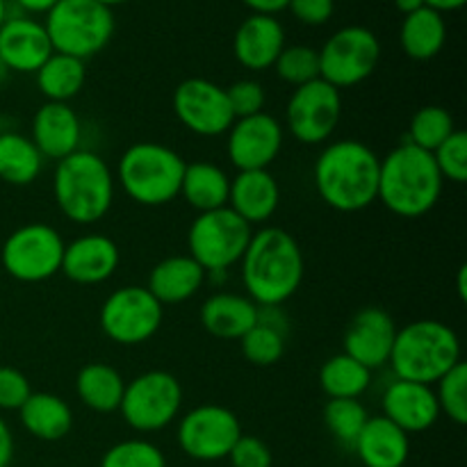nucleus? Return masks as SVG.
Returning a JSON list of instances; mask_svg holds the SVG:
<instances>
[{
    "instance_id": "48",
    "label": "nucleus",
    "mask_w": 467,
    "mask_h": 467,
    "mask_svg": "<svg viewBox=\"0 0 467 467\" xmlns=\"http://www.w3.org/2000/svg\"><path fill=\"white\" fill-rule=\"evenodd\" d=\"M467 0H424V5L431 9H436V12L441 14H447V12H459L461 7H465Z\"/></svg>"
},
{
    "instance_id": "14",
    "label": "nucleus",
    "mask_w": 467,
    "mask_h": 467,
    "mask_svg": "<svg viewBox=\"0 0 467 467\" xmlns=\"http://www.w3.org/2000/svg\"><path fill=\"white\" fill-rule=\"evenodd\" d=\"M242 436L237 415L226 406L203 404L185 413L178 424V445L190 459L213 463L228 459L233 445Z\"/></svg>"
},
{
    "instance_id": "40",
    "label": "nucleus",
    "mask_w": 467,
    "mask_h": 467,
    "mask_svg": "<svg viewBox=\"0 0 467 467\" xmlns=\"http://www.w3.org/2000/svg\"><path fill=\"white\" fill-rule=\"evenodd\" d=\"M433 160L438 164L442 181L463 185L467 181V135L463 130H454L436 150Z\"/></svg>"
},
{
    "instance_id": "43",
    "label": "nucleus",
    "mask_w": 467,
    "mask_h": 467,
    "mask_svg": "<svg viewBox=\"0 0 467 467\" xmlns=\"http://www.w3.org/2000/svg\"><path fill=\"white\" fill-rule=\"evenodd\" d=\"M228 459L233 467H272L274 461L267 442L260 441L258 436H244V433L237 438Z\"/></svg>"
},
{
    "instance_id": "52",
    "label": "nucleus",
    "mask_w": 467,
    "mask_h": 467,
    "mask_svg": "<svg viewBox=\"0 0 467 467\" xmlns=\"http://www.w3.org/2000/svg\"><path fill=\"white\" fill-rule=\"evenodd\" d=\"M9 12H7V0H0V27H3V23L7 21Z\"/></svg>"
},
{
    "instance_id": "5",
    "label": "nucleus",
    "mask_w": 467,
    "mask_h": 467,
    "mask_svg": "<svg viewBox=\"0 0 467 467\" xmlns=\"http://www.w3.org/2000/svg\"><path fill=\"white\" fill-rule=\"evenodd\" d=\"M461 363V340L451 327L438 319H418L397 328L388 365L401 381L436 386Z\"/></svg>"
},
{
    "instance_id": "50",
    "label": "nucleus",
    "mask_w": 467,
    "mask_h": 467,
    "mask_svg": "<svg viewBox=\"0 0 467 467\" xmlns=\"http://www.w3.org/2000/svg\"><path fill=\"white\" fill-rule=\"evenodd\" d=\"M465 278H467V267L465 265H461V269H459V295H461V299H467V285H465Z\"/></svg>"
},
{
    "instance_id": "10",
    "label": "nucleus",
    "mask_w": 467,
    "mask_h": 467,
    "mask_svg": "<svg viewBox=\"0 0 467 467\" xmlns=\"http://www.w3.org/2000/svg\"><path fill=\"white\" fill-rule=\"evenodd\" d=\"M381 62V41L369 27L347 26L333 32L319 50V78L336 89L360 85Z\"/></svg>"
},
{
    "instance_id": "51",
    "label": "nucleus",
    "mask_w": 467,
    "mask_h": 467,
    "mask_svg": "<svg viewBox=\"0 0 467 467\" xmlns=\"http://www.w3.org/2000/svg\"><path fill=\"white\" fill-rule=\"evenodd\" d=\"M9 68H7V64L3 62V57H0V85H5V82H7V78H9Z\"/></svg>"
},
{
    "instance_id": "21",
    "label": "nucleus",
    "mask_w": 467,
    "mask_h": 467,
    "mask_svg": "<svg viewBox=\"0 0 467 467\" xmlns=\"http://www.w3.org/2000/svg\"><path fill=\"white\" fill-rule=\"evenodd\" d=\"M32 141L44 155V160H64L80 150L82 121L68 103H48L46 100L32 119Z\"/></svg>"
},
{
    "instance_id": "19",
    "label": "nucleus",
    "mask_w": 467,
    "mask_h": 467,
    "mask_svg": "<svg viewBox=\"0 0 467 467\" xmlns=\"http://www.w3.org/2000/svg\"><path fill=\"white\" fill-rule=\"evenodd\" d=\"M383 418L404 433H422L429 431L441 418V406H438L433 386L415 381H401L395 379L383 392Z\"/></svg>"
},
{
    "instance_id": "28",
    "label": "nucleus",
    "mask_w": 467,
    "mask_h": 467,
    "mask_svg": "<svg viewBox=\"0 0 467 467\" xmlns=\"http://www.w3.org/2000/svg\"><path fill=\"white\" fill-rule=\"evenodd\" d=\"M228 194H231V178L222 167L213 162L185 164L181 182V196L196 213H210V210L226 208Z\"/></svg>"
},
{
    "instance_id": "25",
    "label": "nucleus",
    "mask_w": 467,
    "mask_h": 467,
    "mask_svg": "<svg viewBox=\"0 0 467 467\" xmlns=\"http://www.w3.org/2000/svg\"><path fill=\"white\" fill-rule=\"evenodd\" d=\"M354 451L365 467H404L410 454V436L379 415L368 420Z\"/></svg>"
},
{
    "instance_id": "46",
    "label": "nucleus",
    "mask_w": 467,
    "mask_h": 467,
    "mask_svg": "<svg viewBox=\"0 0 467 467\" xmlns=\"http://www.w3.org/2000/svg\"><path fill=\"white\" fill-rule=\"evenodd\" d=\"M14 456V436L12 429L0 418V467H9Z\"/></svg>"
},
{
    "instance_id": "34",
    "label": "nucleus",
    "mask_w": 467,
    "mask_h": 467,
    "mask_svg": "<svg viewBox=\"0 0 467 467\" xmlns=\"http://www.w3.org/2000/svg\"><path fill=\"white\" fill-rule=\"evenodd\" d=\"M369 413L360 400H328L324 406V424L328 433L347 450H354Z\"/></svg>"
},
{
    "instance_id": "23",
    "label": "nucleus",
    "mask_w": 467,
    "mask_h": 467,
    "mask_svg": "<svg viewBox=\"0 0 467 467\" xmlns=\"http://www.w3.org/2000/svg\"><path fill=\"white\" fill-rule=\"evenodd\" d=\"M278 203H281V187L269 169L237 171V176L231 181L228 208L237 217L244 219L249 226L272 219Z\"/></svg>"
},
{
    "instance_id": "8",
    "label": "nucleus",
    "mask_w": 467,
    "mask_h": 467,
    "mask_svg": "<svg viewBox=\"0 0 467 467\" xmlns=\"http://www.w3.org/2000/svg\"><path fill=\"white\" fill-rule=\"evenodd\" d=\"M251 235L254 228L237 217L228 205L201 213L187 231V255L196 260L205 274L228 272L233 265H240Z\"/></svg>"
},
{
    "instance_id": "1",
    "label": "nucleus",
    "mask_w": 467,
    "mask_h": 467,
    "mask_svg": "<svg viewBox=\"0 0 467 467\" xmlns=\"http://www.w3.org/2000/svg\"><path fill=\"white\" fill-rule=\"evenodd\" d=\"M306 260L295 235L278 226L251 235L240 260L242 285L255 306H283L304 283Z\"/></svg>"
},
{
    "instance_id": "3",
    "label": "nucleus",
    "mask_w": 467,
    "mask_h": 467,
    "mask_svg": "<svg viewBox=\"0 0 467 467\" xmlns=\"http://www.w3.org/2000/svg\"><path fill=\"white\" fill-rule=\"evenodd\" d=\"M442 181L433 153L401 141L379 167V194L392 214L401 219H420L431 213L442 196Z\"/></svg>"
},
{
    "instance_id": "13",
    "label": "nucleus",
    "mask_w": 467,
    "mask_h": 467,
    "mask_svg": "<svg viewBox=\"0 0 467 467\" xmlns=\"http://www.w3.org/2000/svg\"><path fill=\"white\" fill-rule=\"evenodd\" d=\"M342 119L340 89L327 80L295 87L285 108V123L290 135L306 146L327 144Z\"/></svg>"
},
{
    "instance_id": "7",
    "label": "nucleus",
    "mask_w": 467,
    "mask_h": 467,
    "mask_svg": "<svg viewBox=\"0 0 467 467\" xmlns=\"http://www.w3.org/2000/svg\"><path fill=\"white\" fill-rule=\"evenodd\" d=\"M55 53L87 62L112 41L114 12L96 0H57L44 21Z\"/></svg>"
},
{
    "instance_id": "44",
    "label": "nucleus",
    "mask_w": 467,
    "mask_h": 467,
    "mask_svg": "<svg viewBox=\"0 0 467 467\" xmlns=\"http://www.w3.org/2000/svg\"><path fill=\"white\" fill-rule=\"evenodd\" d=\"M287 9L299 23L317 27L331 21L333 12H336V0H290Z\"/></svg>"
},
{
    "instance_id": "54",
    "label": "nucleus",
    "mask_w": 467,
    "mask_h": 467,
    "mask_svg": "<svg viewBox=\"0 0 467 467\" xmlns=\"http://www.w3.org/2000/svg\"><path fill=\"white\" fill-rule=\"evenodd\" d=\"M0 132H3V114H0Z\"/></svg>"
},
{
    "instance_id": "4",
    "label": "nucleus",
    "mask_w": 467,
    "mask_h": 467,
    "mask_svg": "<svg viewBox=\"0 0 467 467\" xmlns=\"http://www.w3.org/2000/svg\"><path fill=\"white\" fill-rule=\"evenodd\" d=\"M117 178L94 150L80 149L55 164L53 196L59 213L73 223L91 226L108 217L114 203Z\"/></svg>"
},
{
    "instance_id": "12",
    "label": "nucleus",
    "mask_w": 467,
    "mask_h": 467,
    "mask_svg": "<svg viewBox=\"0 0 467 467\" xmlns=\"http://www.w3.org/2000/svg\"><path fill=\"white\" fill-rule=\"evenodd\" d=\"M164 306L146 287L114 290L100 306V328L114 345L135 347L149 342L162 327Z\"/></svg>"
},
{
    "instance_id": "29",
    "label": "nucleus",
    "mask_w": 467,
    "mask_h": 467,
    "mask_svg": "<svg viewBox=\"0 0 467 467\" xmlns=\"http://www.w3.org/2000/svg\"><path fill=\"white\" fill-rule=\"evenodd\" d=\"M447 41V23L445 14L436 12L431 7H422L418 12L404 16L400 30L401 50L410 59L427 62L433 59L442 50Z\"/></svg>"
},
{
    "instance_id": "36",
    "label": "nucleus",
    "mask_w": 467,
    "mask_h": 467,
    "mask_svg": "<svg viewBox=\"0 0 467 467\" xmlns=\"http://www.w3.org/2000/svg\"><path fill=\"white\" fill-rule=\"evenodd\" d=\"M287 333L276 327H269L265 322H255L246 336L240 337L242 356L255 368H272L285 354Z\"/></svg>"
},
{
    "instance_id": "39",
    "label": "nucleus",
    "mask_w": 467,
    "mask_h": 467,
    "mask_svg": "<svg viewBox=\"0 0 467 467\" xmlns=\"http://www.w3.org/2000/svg\"><path fill=\"white\" fill-rule=\"evenodd\" d=\"M100 467H167V459L158 445L132 438L109 447L100 459Z\"/></svg>"
},
{
    "instance_id": "37",
    "label": "nucleus",
    "mask_w": 467,
    "mask_h": 467,
    "mask_svg": "<svg viewBox=\"0 0 467 467\" xmlns=\"http://www.w3.org/2000/svg\"><path fill=\"white\" fill-rule=\"evenodd\" d=\"M276 76L292 87L308 85L319 78V50L313 46H285L274 62Z\"/></svg>"
},
{
    "instance_id": "11",
    "label": "nucleus",
    "mask_w": 467,
    "mask_h": 467,
    "mask_svg": "<svg viewBox=\"0 0 467 467\" xmlns=\"http://www.w3.org/2000/svg\"><path fill=\"white\" fill-rule=\"evenodd\" d=\"M64 246L57 228L48 223H26L3 242L0 263L14 281L44 283L62 269Z\"/></svg>"
},
{
    "instance_id": "45",
    "label": "nucleus",
    "mask_w": 467,
    "mask_h": 467,
    "mask_svg": "<svg viewBox=\"0 0 467 467\" xmlns=\"http://www.w3.org/2000/svg\"><path fill=\"white\" fill-rule=\"evenodd\" d=\"M254 14H265V16H276L285 12L290 0H242Z\"/></svg>"
},
{
    "instance_id": "26",
    "label": "nucleus",
    "mask_w": 467,
    "mask_h": 467,
    "mask_svg": "<svg viewBox=\"0 0 467 467\" xmlns=\"http://www.w3.org/2000/svg\"><path fill=\"white\" fill-rule=\"evenodd\" d=\"M205 272L190 255H171L150 269L146 290L162 306L185 304L203 287Z\"/></svg>"
},
{
    "instance_id": "33",
    "label": "nucleus",
    "mask_w": 467,
    "mask_h": 467,
    "mask_svg": "<svg viewBox=\"0 0 467 467\" xmlns=\"http://www.w3.org/2000/svg\"><path fill=\"white\" fill-rule=\"evenodd\" d=\"M372 386V369L360 365L351 356H331L319 369V388L328 400H358Z\"/></svg>"
},
{
    "instance_id": "9",
    "label": "nucleus",
    "mask_w": 467,
    "mask_h": 467,
    "mask_svg": "<svg viewBox=\"0 0 467 467\" xmlns=\"http://www.w3.org/2000/svg\"><path fill=\"white\" fill-rule=\"evenodd\" d=\"M182 409V386L173 374L150 369L126 383L119 410L130 429L155 433L167 429Z\"/></svg>"
},
{
    "instance_id": "20",
    "label": "nucleus",
    "mask_w": 467,
    "mask_h": 467,
    "mask_svg": "<svg viewBox=\"0 0 467 467\" xmlns=\"http://www.w3.org/2000/svg\"><path fill=\"white\" fill-rule=\"evenodd\" d=\"M44 23L32 16H7L0 27V57L12 73H36L53 55Z\"/></svg>"
},
{
    "instance_id": "49",
    "label": "nucleus",
    "mask_w": 467,
    "mask_h": 467,
    "mask_svg": "<svg viewBox=\"0 0 467 467\" xmlns=\"http://www.w3.org/2000/svg\"><path fill=\"white\" fill-rule=\"evenodd\" d=\"M395 7L400 9L404 16H409V14L418 12V9L427 7V5H424V0H395Z\"/></svg>"
},
{
    "instance_id": "32",
    "label": "nucleus",
    "mask_w": 467,
    "mask_h": 467,
    "mask_svg": "<svg viewBox=\"0 0 467 467\" xmlns=\"http://www.w3.org/2000/svg\"><path fill=\"white\" fill-rule=\"evenodd\" d=\"M35 76L36 89L48 103H68L85 87L87 67L82 59L71 57V55L53 53Z\"/></svg>"
},
{
    "instance_id": "15",
    "label": "nucleus",
    "mask_w": 467,
    "mask_h": 467,
    "mask_svg": "<svg viewBox=\"0 0 467 467\" xmlns=\"http://www.w3.org/2000/svg\"><path fill=\"white\" fill-rule=\"evenodd\" d=\"M173 114L199 137H219L231 130L233 109L226 87L205 78H187L173 91Z\"/></svg>"
},
{
    "instance_id": "42",
    "label": "nucleus",
    "mask_w": 467,
    "mask_h": 467,
    "mask_svg": "<svg viewBox=\"0 0 467 467\" xmlns=\"http://www.w3.org/2000/svg\"><path fill=\"white\" fill-rule=\"evenodd\" d=\"M32 395L26 374L9 365H0V410H18Z\"/></svg>"
},
{
    "instance_id": "17",
    "label": "nucleus",
    "mask_w": 467,
    "mask_h": 467,
    "mask_svg": "<svg viewBox=\"0 0 467 467\" xmlns=\"http://www.w3.org/2000/svg\"><path fill=\"white\" fill-rule=\"evenodd\" d=\"M397 324L388 310L368 306L358 310L345 331V354L368 369L388 365L395 345Z\"/></svg>"
},
{
    "instance_id": "30",
    "label": "nucleus",
    "mask_w": 467,
    "mask_h": 467,
    "mask_svg": "<svg viewBox=\"0 0 467 467\" xmlns=\"http://www.w3.org/2000/svg\"><path fill=\"white\" fill-rule=\"evenodd\" d=\"M126 390L121 372L108 363H89L78 372L76 395L94 413H114L119 410Z\"/></svg>"
},
{
    "instance_id": "38",
    "label": "nucleus",
    "mask_w": 467,
    "mask_h": 467,
    "mask_svg": "<svg viewBox=\"0 0 467 467\" xmlns=\"http://www.w3.org/2000/svg\"><path fill=\"white\" fill-rule=\"evenodd\" d=\"M436 386L438 388L433 392H436L441 413L463 427L467 424V365L461 360Z\"/></svg>"
},
{
    "instance_id": "6",
    "label": "nucleus",
    "mask_w": 467,
    "mask_h": 467,
    "mask_svg": "<svg viewBox=\"0 0 467 467\" xmlns=\"http://www.w3.org/2000/svg\"><path fill=\"white\" fill-rule=\"evenodd\" d=\"M185 160L158 141H140L123 150L117 181L126 196L146 208H160L181 196Z\"/></svg>"
},
{
    "instance_id": "27",
    "label": "nucleus",
    "mask_w": 467,
    "mask_h": 467,
    "mask_svg": "<svg viewBox=\"0 0 467 467\" xmlns=\"http://www.w3.org/2000/svg\"><path fill=\"white\" fill-rule=\"evenodd\" d=\"M18 420L30 436L44 442L62 441L73 429L71 406L53 392H32L18 409Z\"/></svg>"
},
{
    "instance_id": "16",
    "label": "nucleus",
    "mask_w": 467,
    "mask_h": 467,
    "mask_svg": "<svg viewBox=\"0 0 467 467\" xmlns=\"http://www.w3.org/2000/svg\"><path fill=\"white\" fill-rule=\"evenodd\" d=\"M226 153L237 171H255L269 169V164L281 155L283 132L281 121L267 112L254 117L235 119L226 132Z\"/></svg>"
},
{
    "instance_id": "18",
    "label": "nucleus",
    "mask_w": 467,
    "mask_h": 467,
    "mask_svg": "<svg viewBox=\"0 0 467 467\" xmlns=\"http://www.w3.org/2000/svg\"><path fill=\"white\" fill-rule=\"evenodd\" d=\"M121 263L117 242L100 233L82 235L64 246L59 272L78 285H99L114 276Z\"/></svg>"
},
{
    "instance_id": "41",
    "label": "nucleus",
    "mask_w": 467,
    "mask_h": 467,
    "mask_svg": "<svg viewBox=\"0 0 467 467\" xmlns=\"http://www.w3.org/2000/svg\"><path fill=\"white\" fill-rule=\"evenodd\" d=\"M228 103H231L233 117L244 119L254 114L265 112V96L263 85L258 80H237L231 87H226Z\"/></svg>"
},
{
    "instance_id": "24",
    "label": "nucleus",
    "mask_w": 467,
    "mask_h": 467,
    "mask_svg": "<svg viewBox=\"0 0 467 467\" xmlns=\"http://www.w3.org/2000/svg\"><path fill=\"white\" fill-rule=\"evenodd\" d=\"M258 322V306L244 295L214 292L201 306V327L219 340H240Z\"/></svg>"
},
{
    "instance_id": "2",
    "label": "nucleus",
    "mask_w": 467,
    "mask_h": 467,
    "mask_svg": "<svg viewBox=\"0 0 467 467\" xmlns=\"http://www.w3.org/2000/svg\"><path fill=\"white\" fill-rule=\"evenodd\" d=\"M381 158L358 140L324 146L313 169L317 194L337 213H360L377 201Z\"/></svg>"
},
{
    "instance_id": "47",
    "label": "nucleus",
    "mask_w": 467,
    "mask_h": 467,
    "mask_svg": "<svg viewBox=\"0 0 467 467\" xmlns=\"http://www.w3.org/2000/svg\"><path fill=\"white\" fill-rule=\"evenodd\" d=\"M26 14H48L57 0H14Z\"/></svg>"
},
{
    "instance_id": "22",
    "label": "nucleus",
    "mask_w": 467,
    "mask_h": 467,
    "mask_svg": "<svg viewBox=\"0 0 467 467\" xmlns=\"http://www.w3.org/2000/svg\"><path fill=\"white\" fill-rule=\"evenodd\" d=\"M285 48V27L276 16L251 14L240 23L233 39L235 59L249 71H267Z\"/></svg>"
},
{
    "instance_id": "35",
    "label": "nucleus",
    "mask_w": 467,
    "mask_h": 467,
    "mask_svg": "<svg viewBox=\"0 0 467 467\" xmlns=\"http://www.w3.org/2000/svg\"><path fill=\"white\" fill-rule=\"evenodd\" d=\"M454 130V117L445 108H441V105H427V108H420L413 114V119H410L409 140L406 141H410L418 149L433 153Z\"/></svg>"
},
{
    "instance_id": "31",
    "label": "nucleus",
    "mask_w": 467,
    "mask_h": 467,
    "mask_svg": "<svg viewBox=\"0 0 467 467\" xmlns=\"http://www.w3.org/2000/svg\"><path fill=\"white\" fill-rule=\"evenodd\" d=\"M44 171V155L30 137L21 132H0V181L27 187Z\"/></svg>"
},
{
    "instance_id": "53",
    "label": "nucleus",
    "mask_w": 467,
    "mask_h": 467,
    "mask_svg": "<svg viewBox=\"0 0 467 467\" xmlns=\"http://www.w3.org/2000/svg\"><path fill=\"white\" fill-rule=\"evenodd\" d=\"M96 3H100V5H105V7H117V5H123V3H128V0H96Z\"/></svg>"
}]
</instances>
